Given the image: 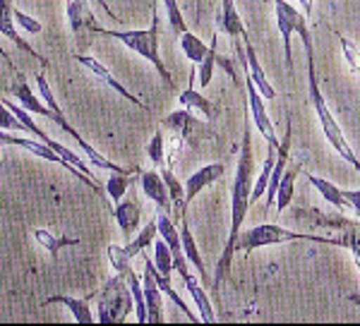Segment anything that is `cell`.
<instances>
[{"mask_svg":"<svg viewBox=\"0 0 360 326\" xmlns=\"http://www.w3.org/2000/svg\"><path fill=\"white\" fill-rule=\"evenodd\" d=\"M252 173H255V156H252V127H250V118H245V127H243V144L240 154H238L236 163V180H233V195H231V228H229V242L221 257L217 261V271L212 278V288L219 290L224 278L229 276V269L233 264V254L238 249V237H240L243 221L248 216V209L252 204Z\"/></svg>","mask_w":360,"mask_h":326,"instance_id":"1","label":"cell"},{"mask_svg":"<svg viewBox=\"0 0 360 326\" xmlns=\"http://www.w3.org/2000/svg\"><path fill=\"white\" fill-rule=\"evenodd\" d=\"M303 48L307 56V91H310L312 108H315V115H317L319 125H322L324 137H327V142L332 144V149L336 154H339L346 163H351V166L360 173V161H358L356 151H353V147L348 144V139L344 137V132H341L339 122H336L332 110L327 106V101H324L322 91H319V82H317V72H315V48H312V44H305Z\"/></svg>","mask_w":360,"mask_h":326,"instance_id":"2","label":"cell"},{"mask_svg":"<svg viewBox=\"0 0 360 326\" xmlns=\"http://www.w3.org/2000/svg\"><path fill=\"white\" fill-rule=\"evenodd\" d=\"M159 27H161V20H159L156 8H154L152 27L149 29H103V27H96V34L118 39L120 44H125L130 51H135L137 56H142L144 60L152 63L168 89H176V82H173L171 72L166 70L164 60H161V56H159Z\"/></svg>","mask_w":360,"mask_h":326,"instance_id":"3","label":"cell"},{"mask_svg":"<svg viewBox=\"0 0 360 326\" xmlns=\"http://www.w3.org/2000/svg\"><path fill=\"white\" fill-rule=\"evenodd\" d=\"M295 240L348 247V240H351V237H324V235H315V233L288 230V228H281V226H276V223H262V226H255V228L240 233V237H238V249L252 252V249L266 247V244H281V242H295Z\"/></svg>","mask_w":360,"mask_h":326,"instance_id":"4","label":"cell"},{"mask_svg":"<svg viewBox=\"0 0 360 326\" xmlns=\"http://www.w3.org/2000/svg\"><path fill=\"white\" fill-rule=\"evenodd\" d=\"M98 298V324H120L127 319V314L135 310V298H132L130 283H127L125 273L108 278L103 288L96 293Z\"/></svg>","mask_w":360,"mask_h":326,"instance_id":"5","label":"cell"},{"mask_svg":"<svg viewBox=\"0 0 360 326\" xmlns=\"http://www.w3.org/2000/svg\"><path fill=\"white\" fill-rule=\"evenodd\" d=\"M37 86H39V91H41V96H44V101H46V106L51 108V113H49V120H53L58 127H60L65 135H70L77 142V147L84 151L86 154V159H89V163L91 166H96V168H101V171H108V173H130L127 168H123V166H118V163H113V161H108L106 156H101L98 151L91 147L86 139L79 135L77 130H75L72 125L65 120V115H63V110H60V106L56 103V96H53V91H51V86H49V82H46V77H44V72H39L37 74Z\"/></svg>","mask_w":360,"mask_h":326,"instance_id":"6","label":"cell"},{"mask_svg":"<svg viewBox=\"0 0 360 326\" xmlns=\"http://www.w3.org/2000/svg\"><path fill=\"white\" fill-rule=\"evenodd\" d=\"M274 20H276V29L283 41V60H286V70L291 72L293 70L291 37L298 34L300 41H303V46L312 44L310 32H307V17H305V13H300L295 5L288 3V0H274Z\"/></svg>","mask_w":360,"mask_h":326,"instance_id":"7","label":"cell"},{"mask_svg":"<svg viewBox=\"0 0 360 326\" xmlns=\"http://www.w3.org/2000/svg\"><path fill=\"white\" fill-rule=\"evenodd\" d=\"M161 127L173 132V144L166 156V166H173V161L178 159V154L188 147V144L195 147V144L200 142V135L205 132V125H202V122L193 115V110H188V108H180V110L168 113L164 122H161Z\"/></svg>","mask_w":360,"mask_h":326,"instance_id":"8","label":"cell"},{"mask_svg":"<svg viewBox=\"0 0 360 326\" xmlns=\"http://www.w3.org/2000/svg\"><path fill=\"white\" fill-rule=\"evenodd\" d=\"M0 101H3L5 106H8V108L13 110V113L17 115V118L22 120V125H25V132H32V135H37L39 139H41L44 144H49V147L53 149L56 154H60L63 159H65V161L70 163V166H75V168H77V171H82L84 176H89V178H91V168L86 166L82 156L75 154L72 149H68L65 144H60V142H56V139H51V137H49V132H44L41 127H39L37 122H34V118H32V115H29V110H27V108L17 106V103H13V101H10V98H5V96H0Z\"/></svg>","mask_w":360,"mask_h":326,"instance_id":"9","label":"cell"},{"mask_svg":"<svg viewBox=\"0 0 360 326\" xmlns=\"http://www.w3.org/2000/svg\"><path fill=\"white\" fill-rule=\"evenodd\" d=\"M0 147H20V149H27V151H32L34 156H39V159H46V161H51V163H58V166H63V168H68L70 173H72L75 178H79L84 185H89L94 192H101L98 190V183H94V178H89V176H84L82 171H77L75 166H70V163L63 159L60 154H56L53 149L49 147V144H44L41 139L39 142H34V139H27V137H15V135H5V130H0Z\"/></svg>","mask_w":360,"mask_h":326,"instance_id":"10","label":"cell"},{"mask_svg":"<svg viewBox=\"0 0 360 326\" xmlns=\"http://www.w3.org/2000/svg\"><path fill=\"white\" fill-rule=\"evenodd\" d=\"M65 17L68 25L72 29V34L77 37V41L82 46H89V37L96 34V22L91 15L89 0H68L65 3Z\"/></svg>","mask_w":360,"mask_h":326,"instance_id":"11","label":"cell"},{"mask_svg":"<svg viewBox=\"0 0 360 326\" xmlns=\"http://www.w3.org/2000/svg\"><path fill=\"white\" fill-rule=\"evenodd\" d=\"M0 34H3L5 39H10L13 44L17 46L20 51H25L27 56L37 58V60H41V67H49V60L39 53V51H34L32 46L27 44L25 39H22V34L17 32V22H15V0H0Z\"/></svg>","mask_w":360,"mask_h":326,"instance_id":"12","label":"cell"},{"mask_svg":"<svg viewBox=\"0 0 360 326\" xmlns=\"http://www.w3.org/2000/svg\"><path fill=\"white\" fill-rule=\"evenodd\" d=\"M142 259H144L142 288H144V300H147V314H149L147 324H161L164 322V290L156 283V278L152 273V264H149V257L144 252H142Z\"/></svg>","mask_w":360,"mask_h":326,"instance_id":"13","label":"cell"},{"mask_svg":"<svg viewBox=\"0 0 360 326\" xmlns=\"http://www.w3.org/2000/svg\"><path fill=\"white\" fill-rule=\"evenodd\" d=\"M139 185H142V192L147 200H152L159 211H171L173 202H171V192H168V185L161 173L156 171H142L139 173Z\"/></svg>","mask_w":360,"mask_h":326,"instance_id":"14","label":"cell"},{"mask_svg":"<svg viewBox=\"0 0 360 326\" xmlns=\"http://www.w3.org/2000/svg\"><path fill=\"white\" fill-rule=\"evenodd\" d=\"M75 60H77V63H79V65H84L86 70H89V72H91V74H94V77H98V79H101V82H103V84H108V86H111V89H113V91H118V94H120V96H123V98H127V101H130V103H135V106H137V108H142V110H149L147 106H144V103H142V101H139V98H137V96H132V94H130V91H127V89H125V86H123V84H120V82H118V79H115V77H113V74H111V72H108V67H106V65H101V63H98V60H96V58H91V56H82V53H77V56H75Z\"/></svg>","mask_w":360,"mask_h":326,"instance_id":"15","label":"cell"},{"mask_svg":"<svg viewBox=\"0 0 360 326\" xmlns=\"http://www.w3.org/2000/svg\"><path fill=\"white\" fill-rule=\"evenodd\" d=\"M224 173H226L224 163H209V166H202L200 171H195L193 176L185 180V209H188V204L193 202L207 185L221 180Z\"/></svg>","mask_w":360,"mask_h":326,"instance_id":"16","label":"cell"},{"mask_svg":"<svg viewBox=\"0 0 360 326\" xmlns=\"http://www.w3.org/2000/svg\"><path fill=\"white\" fill-rule=\"evenodd\" d=\"M195 77H197V72L193 70V74H190V86L185 91H180V96H178L180 106L193 110V113H200L202 118H207V120H214L217 118V106L195 89Z\"/></svg>","mask_w":360,"mask_h":326,"instance_id":"17","label":"cell"},{"mask_svg":"<svg viewBox=\"0 0 360 326\" xmlns=\"http://www.w3.org/2000/svg\"><path fill=\"white\" fill-rule=\"evenodd\" d=\"M243 44H245V56H248V72H250V77H252V82L257 84L259 94H262L264 98H269V101H274V98H276V89L271 86V82L266 79V74H264L262 65H259L257 51H255V46H252V44H250V39H243Z\"/></svg>","mask_w":360,"mask_h":326,"instance_id":"18","label":"cell"},{"mask_svg":"<svg viewBox=\"0 0 360 326\" xmlns=\"http://www.w3.org/2000/svg\"><path fill=\"white\" fill-rule=\"evenodd\" d=\"M180 278H183L188 293L193 295L195 305L200 307V319H202V322H205V324H214V322H217V314H214V307H212V302H209V295H207V290L202 288V283L197 281V278L190 271L185 273V276H180Z\"/></svg>","mask_w":360,"mask_h":326,"instance_id":"19","label":"cell"},{"mask_svg":"<svg viewBox=\"0 0 360 326\" xmlns=\"http://www.w3.org/2000/svg\"><path fill=\"white\" fill-rule=\"evenodd\" d=\"M113 219L118 221L123 235L132 237V233H135L139 226V219H142V209H139V204L132 200H120L113 209Z\"/></svg>","mask_w":360,"mask_h":326,"instance_id":"20","label":"cell"},{"mask_svg":"<svg viewBox=\"0 0 360 326\" xmlns=\"http://www.w3.org/2000/svg\"><path fill=\"white\" fill-rule=\"evenodd\" d=\"M305 178H307V183H310L312 188H315L319 195L324 197V200L332 204L334 209H339V211H351V207H348L346 195H344V190H341V188H336V185L329 183V180L315 176V173H305Z\"/></svg>","mask_w":360,"mask_h":326,"instance_id":"21","label":"cell"},{"mask_svg":"<svg viewBox=\"0 0 360 326\" xmlns=\"http://www.w3.org/2000/svg\"><path fill=\"white\" fill-rule=\"evenodd\" d=\"M219 27L226 37L231 39H250L245 27H243V20L236 10V3L233 0H221V15H219Z\"/></svg>","mask_w":360,"mask_h":326,"instance_id":"22","label":"cell"},{"mask_svg":"<svg viewBox=\"0 0 360 326\" xmlns=\"http://www.w3.org/2000/svg\"><path fill=\"white\" fill-rule=\"evenodd\" d=\"M180 240H183L185 257H188L190 264H195V269L200 271V278H202V281H205V283H212V281H209V273H207L205 261H202V257H200V249H197V242H195L193 233H190L188 216L180 219Z\"/></svg>","mask_w":360,"mask_h":326,"instance_id":"23","label":"cell"},{"mask_svg":"<svg viewBox=\"0 0 360 326\" xmlns=\"http://www.w3.org/2000/svg\"><path fill=\"white\" fill-rule=\"evenodd\" d=\"M44 305H65L70 312H72L75 322L79 324H94L96 317L91 314V307L86 300H77V298H70V295H53L44 302Z\"/></svg>","mask_w":360,"mask_h":326,"instance_id":"24","label":"cell"},{"mask_svg":"<svg viewBox=\"0 0 360 326\" xmlns=\"http://www.w3.org/2000/svg\"><path fill=\"white\" fill-rule=\"evenodd\" d=\"M300 173V163L295 166H288L286 173H283L281 183H278V190H276V211H286L288 204L293 202V192H295V178Z\"/></svg>","mask_w":360,"mask_h":326,"instance_id":"25","label":"cell"},{"mask_svg":"<svg viewBox=\"0 0 360 326\" xmlns=\"http://www.w3.org/2000/svg\"><path fill=\"white\" fill-rule=\"evenodd\" d=\"M180 51H183L185 58H188L193 65H200V63L205 60L209 46H205V41L200 37H195V34L188 29L185 34H180Z\"/></svg>","mask_w":360,"mask_h":326,"instance_id":"26","label":"cell"},{"mask_svg":"<svg viewBox=\"0 0 360 326\" xmlns=\"http://www.w3.org/2000/svg\"><path fill=\"white\" fill-rule=\"evenodd\" d=\"M161 176H164L168 192H171V202L176 207V214L180 219L188 216V209H185V185H180V180L173 176L171 166H161Z\"/></svg>","mask_w":360,"mask_h":326,"instance_id":"27","label":"cell"},{"mask_svg":"<svg viewBox=\"0 0 360 326\" xmlns=\"http://www.w3.org/2000/svg\"><path fill=\"white\" fill-rule=\"evenodd\" d=\"M156 233H159V223H156V219L154 221H149L147 226H144L142 230H139V235L135 237V240H130L125 244V254L127 257H137V254H142L144 249L149 247L154 240H156Z\"/></svg>","mask_w":360,"mask_h":326,"instance_id":"28","label":"cell"},{"mask_svg":"<svg viewBox=\"0 0 360 326\" xmlns=\"http://www.w3.org/2000/svg\"><path fill=\"white\" fill-rule=\"evenodd\" d=\"M34 237H37V242L41 244L44 249H49V254L51 257H58V249H63V247H72V244H79V240H72V237H58L53 235L51 230H46V228H37L34 230Z\"/></svg>","mask_w":360,"mask_h":326,"instance_id":"29","label":"cell"},{"mask_svg":"<svg viewBox=\"0 0 360 326\" xmlns=\"http://www.w3.org/2000/svg\"><path fill=\"white\" fill-rule=\"evenodd\" d=\"M217 58H219V34H214V41L209 46L205 60L200 63V86L207 89L212 84V77H214V67H217Z\"/></svg>","mask_w":360,"mask_h":326,"instance_id":"30","label":"cell"},{"mask_svg":"<svg viewBox=\"0 0 360 326\" xmlns=\"http://www.w3.org/2000/svg\"><path fill=\"white\" fill-rule=\"evenodd\" d=\"M127 283H130L132 290V298H135V310H137V322L139 324H147L149 322V314H147V300H144V288L142 281L137 278L135 271H127Z\"/></svg>","mask_w":360,"mask_h":326,"instance_id":"31","label":"cell"},{"mask_svg":"<svg viewBox=\"0 0 360 326\" xmlns=\"http://www.w3.org/2000/svg\"><path fill=\"white\" fill-rule=\"evenodd\" d=\"M154 264H156V271L164 273V276H171L173 269H176V266H173V252L164 237H159V240L154 242Z\"/></svg>","mask_w":360,"mask_h":326,"instance_id":"32","label":"cell"},{"mask_svg":"<svg viewBox=\"0 0 360 326\" xmlns=\"http://www.w3.org/2000/svg\"><path fill=\"white\" fill-rule=\"evenodd\" d=\"M132 173H135V171H130V173H111V178L106 180V195L111 197L115 204H118L125 197L127 188H130Z\"/></svg>","mask_w":360,"mask_h":326,"instance_id":"33","label":"cell"},{"mask_svg":"<svg viewBox=\"0 0 360 326\" xmlns=\"http://www.w3.org/2000/svg\"><path fill=\"white\" fill-rule=\"evenodd\" d=\"M147 156H149V161H152L156 168L166 166V135H164V130H159L152 139H149Z\"/></svg>","mask_w":360,"mask_h":326,"instance_id":"34","label":"cell"},{"mask_svg":"<svg viewBox=\"0 0 360 326\" xmlns=\"http://www.w3.org/2000/svg\"><path fill=\"white\" fill-rule=\"evenodd\" d=\"M164 3V8H166V15H168V22H171V29L178 34H185L188 32V25H185V20H183V15H180V8H178V0H161Z\"/></svg>","mask_w":360,"mask_h":326,"instance_id":"35","label":"cell"},{"mask_svg":"<svg viewBox=\"0 0 360 326\" xmlns=\"http://www.w3.org/2000/svg\"><path fill=\"white\" fill-rule=\"evenodd\" d=\"M108 259H111L113 269L118 273H125L132 269L130 266V257L125 254V247H120V244H108Z\"/></svg>","mask_w":360,"mask_h":326,"instance_id":"36","label":"cell"},{"mask_svg":"<svg viewBox=\"0 0 360 326\" xmlns=\"http://www.w3.org/2000/svg\"><path fill=\"white\" fill-rule=\"evenodd\" d=\"M341 51H344V58H346L348 67L353 70V74L360 77V51L346 37H341Z\"/></svg>","mask_w":360,"mask_h":326,"instance_id":"37","label":"cell"},{"mask_svg":"<svg viewBox=\"0 0 360 326\" xmlns=\"http://www.w3.org/2000/svg\"><path fill=\"white\" fill-rule=\"evenodd\" d=\"M15 22L29 34H41V29H44L41 22L34 20V17H29L27 13H22V10H17V8H15Z\"/></svg>","mask_w":360,"mask_h":326,"instance_id":"38","label":"cell"},{"mask_svg":"<svg viewBox=\"0 0 360 326\" xmlns=\"http://www.w3.org/2000/svg\"><path fill=\"white\" fill-rule=\"evenodd\" d=\"M358 228V226H356ZM353 228V230H356ZM353 230H348V237H351V240H348V249H351V254H353V261H356V269L360 271V242H358V237H356V233Z\"/></svg>","mask_w":360,"mask_h":326,"instance_id":"39","label":"cell"},{"mask_svg":"<svg viewBox=\"0 0 360 326\" xmlns=\"http://www.w3.org/2000/svg\"><path fill=\"white\" fill-rule=\"evenodd\" d=\"M346 195V202L348 207H351V211H356L360 216V190H344Z\"/></svg>","mask_w":360,"mask_h":326,"instance_id":"40","label":"cell"},{"mask_svg":"<svg viewBox=\"0 0 360 326\" xmlns=\"http://www.w3.org/2000/svg\"><path fill=\"white\" fill-rule=\"evenodd\" d=\"M0 58H3V60H5V63H8V67H10V70H13V72H15V74H22V72H20V70H17V67H15L13 58H10V53H8V51H5V48H3V46H0Z\"/></svg>","mask_w":360,"mask_h":326,"instance_id":"41","label":"cell"},{"mask_svg":"<svg viewBox=\"0 0 360 326\" xmlns=\"http://www.w3.org/2000/svg\"><path fill=\"white\" fill-rule=\"evenodd\" d=\"M298 5H300V10L305 13L307 20H310V17H312V0H298Z\"/></svg>","mask_w":360,"mask_h":326,"instance_id":"42","label":"cell"},{"mask_svg":"<svg viewBox=\"0 0 360 326\" xmlns=\"http://www.w3.org/2000/svg\"><path fill=\"white\" fill-rule=\"evenodd\" d=\"M348 302H353V305H360V295H348Z\"/></svg>","mask_w":360,"mask_h":326,"instance_id":"43","label":"cell"}]
</instances>
